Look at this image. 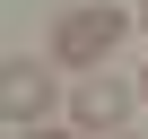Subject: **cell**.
I'll list each match as a JSON object with an SVG mask.
<instances>
[{
  "mask_svg": "<svg viewBox=\"0 0 148 139\" xmlns=\"http://www.w3.org/2000/svg\"><path fill=\"white\" fill-rule=\"evenodd\" d=\"M122 35H131V18L113 9V0H87V9H70V18L52 26V61H61V70H105Z\"/></svg>",
  "mask_w": 148,
  "mask_h": 139,
  "instance_id": "cell-1",
  "label": "cell"
},
{
  "mask_svg": "<svg viewBox=\"0 0 148 139\" xmlns=\"http://www.w3.org/2000/svg\"><path fill=\"white\" fill-rule=\"evenodd\" d=\"M0 113H9V130H44V113H52V78H44L26 52L0 61Z\"/></svg>",
  "mask_w": 148,
  "mask_h": 139,
  "instance_id": "cell-2",
  "label": "cell"
},
{
  "mask_svg": "<svg viewBox=\"0 0 148 139\" xmlns=\"http://www.w3.org/2000/svg\"><path fill=\"white\" fill-rule=\"evenodd\" d=\"M122 113H131V87L122 78H79V96H70V130H122Z\"/></svg>",
  "mask_w": 148,
  "mask_h": 139,
  "instance_id": "cell-3",
  "label": "cell"
},
{
  "mask_svg": "<svg viewBox=\"0 0 148 139\" xmlns=\"http://www.w3.org/2000/svg\"><path fill=\"white\" fill-rule=\"evenodd\" d=\"M18 139H79V130H18Z\"/></svg>",
  "mask_w": 148,
  "mask_h": 139,
  "instance_id": "cell-4",
  "label": "cell"
},
{
  "mask_svg": "<svg viewBox=\"0 0 148 139\" xmlns=\"http://www.w3.org/2000/svg\"><path fill=\"white\" fill-rule=\"evenodd\" d=\"M139 104H148V78H139Z\"/></svg>",
  "mask_w": 148,
  "mask_h": 139,
  "instance_id": "cell-5",
  "label": "cell"
},
{
  "mask_svg": "<svg viewBox=\"0 0 148 139\" xmlns=\"http://www.w3.org/2000/svg\"><path fill=\"white\" fill-rule=\"evenodd\" d=\"M139 26H148V9H139Z\"/></svg>",
  "mask_w": 148,
  "mask_h": 139,
  "instance_id": "cell-6",
  "label": "cell"
},
{
  "mask_svg": "<svg viewBox=\"0 0 148 139\" xmlns=\"http://www.w3.org/2000/svg\"><path fill=\"white\" fill-rule=\"evenodd\" d=\"M113 139H122V130H113Z\"/></svg>",
  "mask_w": 148,
  "mask_h": 139,
  "instance_id": "cell-7",
  "label": "cell"
}]
</instances>
